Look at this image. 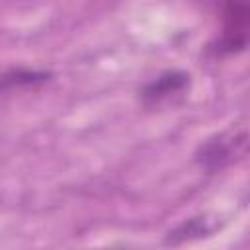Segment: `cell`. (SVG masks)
Wrapping results in <instances>:
<instances>
[{"label": "cell", "mask_w": 250, "mask_h": 250, "mask_svg": "<svg viewBox=\"0 0 250 250\" xmlns=\"http://www.w3.org/2000/svg\"><path fill=\"white\" fill-rule=\"evenodd\" d=\"M246 150H248L246 125H230L229 129L205 139L197 146L193 158L201 170L215 174V172H221L227 166L238 162L240 158H244Z\"/></svg>", "instance_id": "cell-1"}, {"label": "cell", "mask_w": 250, "mask_h": 250, "mask_svg": "<svg viewBox=\"0 0 250 250\" xmlns=\"http://www.w3.org/2000/svg\"><path fill=\"white\" fill-rule=\"evenodd\" d=\"M191 86V74L180 68L174 70H166L162 74H158L156 78H152L150 82H146L141 90H139V100L143 104V107L146 109H156L168 104H176L180 102L186 92Z\"/></svg>", "instance_id": "cell-2"}, {"label": "cell", "mask_w": 250, "mask_h": 250, "mask_svg": "<svg viewBox=\"0 0 250 250\" xmlns=\"http://www.w3.org/2000/svg\"><path fill=\"white\" fill-rule=\"evenodd\" d=\"M223 20V33L211 47V51L219 57L234 55L242 51L248 43V23H250V10L242 2H229L221 10Z\"/></svg>", "instance_id": "cell-3"}, {"label": "cell", "mask_w": 250, "mask_h": 250, "mask_svg": "<svg viewBox=\"0 0 250 250\" xmlns=\"http://www.w3.org/2000/svg\"><path fill=\"white\" fill-rule=\"evenodd\" d=\"M221 229V223L211 215H193L178 223L164 236L166 246H180L186 242H193L199 238H207Z\"/></svg>", "instance_id": "cell-4"}, {"label": "cell", "mask_w": 250, "mask_h": 250, "mask_svg": "<svg viewBox=\"0 0 250 250\" xmlns=\"http://www.w3.org/2000/svg\"><path fill=\"white\" fill-rule=\"evenodd\" d=\"M53 78V72L43 68H27V66H14L0 72V94L12 92L18 88L27 86H41Z\"/></svg>", "instance_id": "cell-5"}]
</instances>
